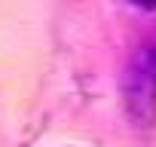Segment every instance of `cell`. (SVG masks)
<instances>
[{
	"mask_svg": "<svg viewBox=\"0 0 156 147\" xmlns=\"http://www.w3.org/2000/svg\"><path fill=\"white\" fill-rule=\"evenodd\" d=\"M126 110L138 126H150L156 117V43H144L126 64L122 74Z\"/></svg>",
	"mask_w": 156,
	"mask_h": 147,
	"instance_id": "6da1fadb",
	"label": "cell"
},
{
	"mask_svg": "<svg viewBox=\"0 0 156 147\" xmlns=\"http://www.w3.org/2000/svg\"><path fill=\"white\" fill-rule=\"evenodd\" d=\"M132 3H135L138 9H147V13H153V9H156V0H132Z\"/></svg>",
	"mask_w": 156,
	"mask_h": 147,
	"instance_id": "7a4b0ae2",
	"label": "cell"
}]
</instances>
